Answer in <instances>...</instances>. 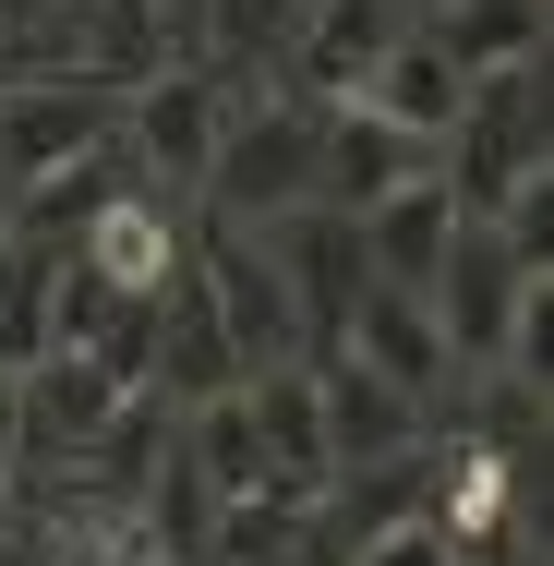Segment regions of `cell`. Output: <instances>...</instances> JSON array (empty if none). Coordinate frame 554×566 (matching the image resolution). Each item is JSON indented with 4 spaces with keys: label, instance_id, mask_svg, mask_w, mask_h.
Returning <instances> with one entry per match:
<instances>
[{
    "label": "cell",
    "instance_id": "6da1fadb",
    "mask_svg": "<svg viewBox=\"0 0 554 566\" xmlns=\"http://www.w3.org/2000/svg\"><path fill=\"white\" fill-rule=\"evenodd\" d=\"M422 314H435V338H446L458 374H531V361H543V241L458 218Z\"/></svg>",
    "mask_w": 554,
    "mask_h": 566
},
{
    "label": "cell",
    "instance_id": "7a4b0ae2",
    "mask_svg": "<svg viewBox=\"0 0 554 566\" xmlns=\"http://www.w3.org/2000/svg\"><path fill=\"white\" fill-rule=\"evenodd\" d=\"M314 157H326V97H253V109L218 120L206 206L229 229H278V218H302V206H326Z\"/></svg>",
    "mask_w": 554,
    "mask_h": 566
},
{
    "label": "cell",
    "instance_id": "3957f363",
    "mask_svg": "<svg viewBox=\"0 0 554 566\" xmlns=\"http://www.w3.org/2000/svg\"><path fill=\"white\" fill-rule=\"evenodd\" d=\"M109 133H121V85L109 73H73V61L12 73V85H0V193H12V181H49V169H73V157H97Z\"/></svg>",
    "mask_w": 554,
    "mask_h": 566
},
{
    "label": "cell",
    "instance_id": "277c9868",
    "mask_svg": "<svg viewBox=\"0 0 554 566\" xmlns=\"http://www.w3.org/2000/svg\"><path fill=\"white\" fill-rule=\"evenodd\" d=\"M181 277L206 290V314H218V338L241 349V374H278V361H302V314H290V277H278V253L253 241V229H206V253H181Z\"/></svg>",
    "mask_w": 554,
    "mask_h": 566
},
{
    "label": "cell",
    "instance_id": "5b68a950",
    "mask_svg": "<svg viewBox=\"0 0 554 566\" xmlns=\"http://www.w3.org/2000/svg\"><path fill=\"white\" fill-rule=\"evenodd\" d=\"M265 253H278V277H290V314H302V361H326L337 326H349V302L374 290V265H362V229L337 218V206H302V218L253 229Z\"/></svg>",
    "mask_w": 554,
    "mask_h": 566
},
{
    "label": "cell",
    "instance_id": "8992f818",
    "mask_svg": "<svg viewBox=\"0 0 554 566\" xmlns=\"http://www.w3.org/2000/svg\"><path fill=\"white\" fill-rule=\"evenodd\" d=\"M97 290H121V302H157L169 277H181V218L145 193V181H109L85 218H73V241H61Z\"/></svg>",
    "mask_w": 554,
    "mask_h": 566
},
{
    "label": "cell",
    "instance_id": "52a82bcc",
    "mask_svg": "<svg viewBox=\"0 0 554 566\" xmlns=\"http://www.w3.org/2000/svg\"><path fill=\"white\" fill-rule=\"evenodd\" d=\"M218 120H229V85L206 73V61H169V73H145V97H121L133 169H157V181H206Z\"/></svg>",
    "mask_w": 554,
    "mask_h": 566
},
{
    "label": "cell",
    "instance_id": "ba28073f",
    "mask_svg": "<svg viewBox=\"0 0 554 566\" xmlns=\"http://www.w3.org/2000/svg\"><path fill=\"white\" fill-rule=\"evenodd\" d=\"M314 410H326V482H337V470H374V458H410L422 434H435V410L398 398L386 374H362L349 349L314 361Z\"/></svg>",
    "mask_w": 554,
    "mask_h": 566
},
{
    "label": "cell",
    "instance_id": "9c48e42d",
    "mask_svg": "<svg viewBox=\"0 0 554 566\" xmlns=\"http://www.w3.org/2000/svg\"><path fill=\"white\" fill-rule=\"evenodd\" d=\"M337 349L362 361V374H386L398 398H422V410H446L458 398V361H446V338H435V314H422V290H362L349 302V326H337Z\"/></svg>",
    "mask_w": 554,
    "mask_h": 566
},
{
    "label": "cell",
    "instance_id": "30bf717a",
    "mask_svg": "<svg viewBox=\"0 0 554 566\" xmlns=\"http://www.w3.org/2000/svg\"><path fill=\"white\" fill-rule=\"evenodd\" d=\"M446 145H422V133H398V120L349 109V97H326V157H314V181H326L337 218H362V206H386V193H410V181H435Z\"/></svg>",
    "mask_w": 554,
    "mask_h": 566
},
{
    "label": "cell",
    "instance_id": "8fae6325",
    "mask_svg": "<svg viewBox=\"0 0 554 566\" xmlns=\"http://www.w3.org/2000/svg\"><path fill=\"white\" fill-rule=\"evenodd\" d=\"M458 97H470V73L446 61L422 24H398L374 61H362V85H349V109L398 120V133H422V145H446V120H458Z\"/></svg>",
    "mask_w": 554,
    "mask_h": 566
},
{
    "label": "cell",
    "instance_id": "7c38bea8",
    "mask_svg": "<svg viewBox=\"0 0 554 566\" xmlns=\"http://www.w3.org/2000/svg\"><path fill=\"white\" fill-rule=\"evenodd\" d=\"M362 265L386 277V290H435L446 241H458V193L446 181H410V193H386V206H362Z\"/></svg>",
    "mask_w": 554,
    "mask_h": 566
},
{
    "label": "cell",
    "instance_id": "4fadbf2b",
    "mask_svg": "<svg viewBox=\"0 0 554 566\" xmlns=\"http://www.w3.org/2000/svg\"><path fill=\"white\" fill-rule=\"evenodd\" d=\"M145 361L169 374V398H181V410L241 386V349L218 338V314H206V290H194V277H169V290H157V349H145Z\"/></svg>",
    "mask_w": 554,
    "mask_h": 566
},
{
    "label": "cell",
    "instance_id": "5bb4252c",
    "mask_svg": "<svg viewBox=\"0 0 554 566\" xmlns=\"http://www.w3.org/2000/svg\"><path fill=\"white\" fill-rule=\"evenodd\" d=\"M422 36L458 73H506V61H543V0H435Z\"/></svg>",
    "mask_w": 554,
    "mask_h": 566
},
{
    "label": "cell",
    "instance_id": "9a60e30c",
    "mask_svg": "<svg viewBox=\"0 0 554 566\" xmlns=\"http://www.w3.org/2000/svg\"><path fill=\"white\" fill-rule=\"evenodd\" d=\"M349 566H458V543H446L435 518H398V531H374Z\"/></svg>",
    "mask_w": 554,
    "mask_h": 566
},
{
    "label": "cell",
    "instance_id": "2e32d148",
    "mask_svg": "<svg viewBox=\"0 0 554 566\" xmlns=\"http://www.w3.org/2000/svg\"><path fill=\"white\" fill-rule=\"evenodd\" d=\"M194 12H206V0H157V24H169L181 49H194Z\"/></svg>",
    "mask_w": 554,
    "mask_h": 566
}]
</instances>
